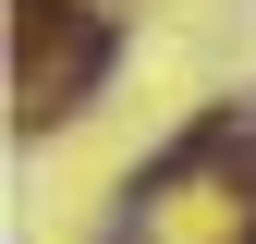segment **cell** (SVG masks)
Wrapping results in <instances>:
<instances>
[{
	"label": "cell",
	"instance_id": "obj_1",
	"mask_svg": "<svg viewBox=\"0 0 256 244\" xmlns=\"http://www.w3.org/2000/svg\"><path fill=\"white\" fill-rule=\"evenodd\" d=\"M244 244H256V232H244Z\"/></svg>",
	"mask_w": 256,
	"mask_h": 244
}]
</instances>
